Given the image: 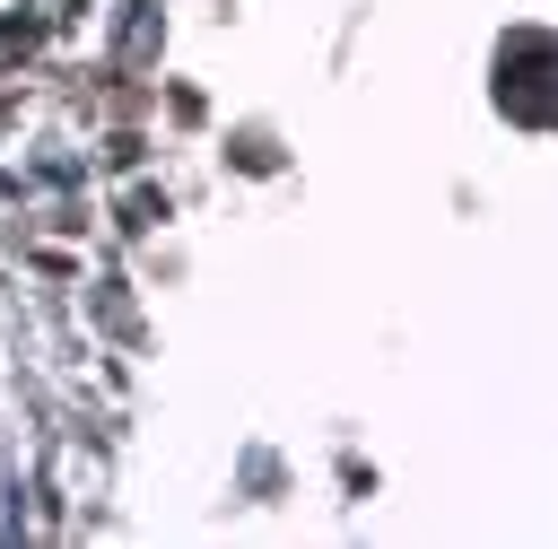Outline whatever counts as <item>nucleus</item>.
<instances>
[{
	"label": "nucleus",
	"instance_id": "1",
	"mask_svg": "<svg viewBox=\"0 0 558 549\" xmlns=\"http://www.w3.org/2000/svg\"><path fill=\"white\" fill-rule=\"evenodd\" d=\"M497 105H506V122H523V131H541V122L558 113V44H549L541 26H514V35H506V52H497Z\"/></svg>",
	"mask_w": 558,
	"mask_h": 549
}]
</instances>
